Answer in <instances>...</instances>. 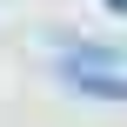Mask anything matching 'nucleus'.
Wrapping results in <instances>:
<instances>
[{
  "label": "nucleus",
  "mask_w": 127,
  "mask_h": 127,
  "mask_svg": "<svg viewBox=\"0 0 127 127\" xmlns=\"http://www.w3.org/2000/svg\"><path fill=\"white\" fill-rule=\"evenodd\" d=\"M107 7H114V13H127V0H107Z\"/></svg>",
  "instance_id": "obj_1"
}]
</instances>
